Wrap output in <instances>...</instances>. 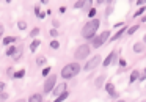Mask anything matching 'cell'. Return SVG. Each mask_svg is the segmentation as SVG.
I'll use <instances>...</instances> for the list:
<instances>
[{
	"instance_id": "obj_1",
	"label": "cell",
	"mask_w": 146,
	"mask_h": 102,
	"mask_svg": "<svg viewBox=\"0 0 146 102\" xmlns=\"http://www.w3.org/2000/svg\"><path fill=\"white\" fill-rule=\"evenodd\" d=\"M99 25H101V21L99 19H96V17L90 19L82 28V38H85L86 41H91V39L96 36V33H98Z\"/></svg>"
},
{
	"instance_id": "obj_2",
	"label": "cell",
	"mask_w": 146,
	"mask_h": 102,
	"mask_svg": "<svg viewBox=\"0 0 146 102\" xmlns=\"http://www.w3.org/2000/svg\"><path fill=\"white\" fill-rule=\"evenodd\" d=\"M79 72H80V64L74 61V63H68L66 66L61 69V77H63L64 80H69V79H72V77H76Z\"/></svg>"
},
{
	"instance_id": "obj_3",
	"label": "cell",
	"mask_w": 146,
	"mask_h": 102,
	"mask_svg": "<svg viewBox=\"0 0 146 102\" xmlns=\"http://www.w3.org/2000/svg\"><path fill=\"white\" fill-rule=\"evenodd\" d=\"M90 52H91V46L90 44H80L79 47L76 49V52H74V58H76L77 61L85 60V58L90 57Z\"/></svg>"
},
{
	"instance_id": "obj_4",
	"label": "cell",
	"mask_w": 146,
	"mask_h": 102,
	"mask_svg": "<svg viewBox=\"0 0 146 102\" xmlns=\"http://www.w3.org/2000/svg\"><path fill=\"white\" fill-rule=\"evenodd\" d=\"M108 38H110V32H108V30H104L99 36H94V38L91 39V46L94 49H99L101 46H104L105 42L108 41Z\"/></svg>"
},
{
	"instance_id": "obj_5",
	"label": "cell",
	"mask_w": 146,
	"mask_h": 102,
	"mask_svg": "<svg viewBox=\"0 0 146 102\" xmlns=\"http://www.w3.org/2000/svg\"><path fill=\"white\" fill-rule=\"evenodd\" d=\"M119 52H121L119 49H116V50L110 52V54H108L107 57L102 60V66H104V68H108L111 63H116V60L119 58Z\"/></svg>"
},
{
	"instance_id": "obj_6",
	"label": "cell",
	"mask_w": 146,
	"mask_h": 102,
	"mask_svg": "<svg viewBox=\"0 0 146 102\" xmlns=\"http://www.w3.org/2000/svg\"><path fill=\"white\" fill-rule=\"evenodd\" d=\"M101 63H102V57H101V55H94V57H91V58L88 60V63H86L85 66H83V69H85L86 72H88V71L96 69V68H98Z\"/></svg>"
},
{
	"instance_id": "obj_7",
	"label": "cell",
	"mask_w": 146,
	"mask_h": 102,
	"mask_svg": "<svg viewBox=\"0 0 146 102\" xmlns=\"http://www.w3.org/2000/svg\"><path fill=\"white\" fill-rule=\"evenodd\" d=\"M55 83H57V76H47V79H46L44 82V94H49V93L52 91V89L55 88Z\"/></svg>"
},
{
	"instance_id": "obj_8",
	"label": "cell",
	"mask_w": 146,
	"mask_h": 102,
	"mask_svg": "<svg viewBox=\"0 0 146 102\" xmlns=\"http://www.w3.org/2000/svg\"><path fill=\"white\" fill-rule=\"evenodd\" d=\"M104 88H105V91H107V94L110 96V97H113V99H118V97H119V94H118L116 89H115V83H113V82L104 83Z\"/></svg>"
},
{
	"instance_id": "obj_9",
	"label": "cell",
	"mask_w": 146,
	"mask_h": 102,
	"mask_svg": "<svg viewBox=\"0 0 146 102\" xmlns=\"http://www.w3.org/2000/svg\"><path fill=\"white\" fill-rule=\"evenodd\" d=\"M126 32H127V27H121V28H119V30H118V32L113 35V38H108V39H110L111 42H113V41H118V39H119V38H121V36H123Z\"/></svg>"
},
{
	"instance_id": "obj_10",
	"label": "cell",
	"mask_w": 146,
	"mask_h": 102,
	"mask_svg": "<svg viewBox=\"0 0 146 102\" xmlns=\"http://www.w3.org/2000/svg\"><path fill=\"white\" fill-rule=\"evenodd\" d=\"M105 77H107V76H104V74H101V76L96 77V80H94V86H96V88H102V86H104Z\"/></svg>"
},
{
	"instance_id": "obj_11",
	"label": "cell",
	"mask_w": 146,
	"mask_h": 102,
	"mask_svg": "<svg viewBox=\"0 0 146 102\" xmlns=\"http://www.w3.org/2000/svg\"><path fill=\"white\" fill-rule=\"evenodd\" d=\"M133 52L135 54H143L145 52V42H135L133 44Z\"/></svg>"
},
{
	"instance_id": "obj_12",
	"label": "cell",
	"mask_w": 146,
	"mask_h": 102,
	"mask_svg": "<svg viewBox=\"0 0 146 102\" xmlns=\"http://www.w3.org/2000/svg\"><path fill=\"white\" fill-rule=\"evenodd\" d=\"M138 77H140V71H138V69H133L132 72H130L129 83H133V82H137V80H138Z\"/></svg>"
},
{
	"instance_id": "obj_13",
	"label": "cell",
	"mask_w": 146,
	"mask_h": 102,
	"mask_svg": "<svg viewBox=\"0 0 146 102\" xmlns=\"http://www.w3.org/2000/svg\"><path fill=\"white\" fill-rule=\"evenodd\" d=\"M66 88H68V86H66V83H60L58 86H55V89H52V93H54V96H58L61 91H64Z\"/></svg>"
},
{
	"instance_id": "obj_14",
	"label": "cell",
	"mask_w": 146,
	"mask_h": 102,
	"mask_svg": "<svg viewBox=\"0 0 146 102\" xmlns=\"http://www.w3.org/2000/svg\"><path fill=\"white\" fill-rule=\"evenodd\" d=\"M68 97H69V93H68L66 89H64V91H61L60 94L57 96V101H55V102H63V101H66Z\"/></svg>"
},
{
	"instance_id": "obj_15",
	"label": "cell",
	"mask_w": 146,
	"mask_h": 102,
	"mask_svg": "<svg viewBox=\"0 0 146 102\" xmlns=\"http://www.w3.org/2000/svg\"><path fill=\"white\" fill-rule=\"evenodd\" d=\"M39 46H41V41L35 38V39L32 41V44H30V52H36V49H38Z\"/></svg>"
},
{
	"instance_id": "obj_16",
	"label": "cell",
	"mask_w": 146,
	"mask_h": 102,
	"mask_svg": "<svg viewBox=\"0 0 146 102\" xmlns=\"http://www.w3.org/2000/svg\"><path fill=\"white\" fill-rule=\"evenodd\" d=\"M30 102H41L42 101V94H39V93H35V94H32L29 97Z\"/></svg>"
},
{
	"instance_id": "obj_17",
	"label": "cell",
	"mask_w": 146,
	"mask_h": 102,
	"mask_svg": "<svg viewBox=\"0 0 146 102\" xmlns=\"http://www.w3.org/2000/svg\"><path fill=\"white\" fill-rule=\"evenodd\" d=\"M16 36H7V38H3V44L5 46H10V44H14V41H16Z\"/></svg>"
},
{
	"instance_id": "obj_18",
	"label": "cell",
	"mask_w": 146,
	"mask_h": 102,
	"mask_svg": "<svg viewBox=\"0 0 146 102\" xmlns=\"http://www.w3.org/2000/svg\"><path fill=\"white\" fill-rule=\"evenodd\" d=\"M46 61H47V58H46L44 55H39V57L36 58V64H38V66H44Z\"/></svg>"
},
{
	"instance_id": "obj_19",
	"label": "cell",
	"mask_w": 146,
	"mask_h": 102,
	"mask_svg": "<svg viewBox=\"0 0 146 102\" xmlns=\"http://www.w3.org/2000/svg\"><path fill=\"white\" fill-rule=\"evenodd\" d=\"M21 55H22V49H16V52L11 55V57H13V61H17L21 58Z\"/></svg>"
},
{
	"instance_id": "obj_20",
	"label": "cell",
	"mask_w": 146,
	"mask_h": 102,
	"mask_svg": "<svg viewBox=\"0 0 146 102\" xmlns=\"http://www.w3.org/2000/svg\"><path fill=\"white\" fill-rule=\"evenodd\" d=\"M145 11H146V7H145V5H141V7H140L138 10H137V13H133V17L143 16V13H145Z\"/></svg>"
},
{
	"instance_id": "obj_21",
	"label": "cell",
	"mask_w": 146,
	"mask_h": 102,
	"mask_svg": "<svg viewBox=\"0 0 146 102\" xmlns=\"http://www.w3.org/2000/svg\"><path fill=\"white\" fill-rule=\"evenodd\" d=\"M138 28H140V24H137V25H132V27H130V28H127V32H126V33H127V35L130 36V35H133V33H135V32H137V30H138Z\"/></svg>"
},
{
	"instance_id": "obj_22",
	"label": "cell",
	"mask_w": 146,
	"mask_h": 102,
	"mask_svg": "<svg viewBox=\"0 0 146 102\" xmlns=\"http://www.w3.org/2000/svg\"><path fill=\"white\" fill-rule=\"evenodd\" d=\"M25 76V69H19V71H16V72H14V79H22V77Z\"/></svg>"
},
{
	"instance_id": "obj_23",
	"label": "cell",
	"mask_w": 146,
	"mask_h": 102,
	"mask_svg": "<svg viewBox=\"0 0 146 102\" xmlns=\"http://www.w3.org/2000/svg\"><path fill=\"white\" fill-rule=\"evenodd\" d=\"M14 52H16V47L10 44V46H8V49H7V55H8V57H11V55H13Z\"/></svg>"
},
{
	"instance_id": "obj_24",
	"label": "cell",
	"mask_w": 146,
	"mask_h": 102,
	"mask_svg": "<svg viewBox=\"0 0 146 102\" xmlns=\"http://www.w3.org/2000/svg\"><path fill=\"white\" fill-rule=\"evenodd\" d=\"M39 32H41V30H39L38 27H36V28H33L32 32H30V38H36V36L39 35Z\"/></svg>"
},
{
	"instance_id": "obj_25",
	"label": "cell",
	"mask_w": 146,
	"mask_h": 102,
	"mask_svg": "<svg viewBox=\"0 0 146 102\" xmlns=\"http://www.w3.org/2000/svg\"><path fill=\"white\" fill-rule=\"evenodd\" d=\"M138 80H140V82H145V80H146V68L141 71V72H140V77H138Z\"/></svg>"
},
{
	"instance_id": "obj_26",
	"label": "cell",
	"mask_w": 146,
	"mask_h": 102,
	"mask_svg": "<svg viewBox=\"0 0 146 102\" xmlns=\"http://www.w3.org/2000/svg\"><path fill=\"white\" fill-rule=\"evenodd\" d=\"M96 13H98V11H96V8H90V10H88V17H91V19H93V17H94L96 16Z\"/></svg>"
},
{
	"instance_id": "obj_27",
	"label": "cell",
	"mask_w": 146,
	"mask_h": 102,
	"mask_svg": "<svg viewBox=\"0 0 146 102\" xmlns=\"http://www.w3.org/2000/svg\"><path fill=\"white\" fill-rule=\"evenodd\" d=\"M83 5H85V0H79V2H76V3H74V8H77V10H79V8H83Z\"/></svg>"
},
{
	"instance_id": "obj_28",
	"label": "cell",
	"mask_w": 146,
	"mask_h": 102,
	"mask_svg": "<svg viewBox=\"0 0 146 102\" xmlns=\"http://www.w3.org/2000/svg\"><path fill=\"white\" fill-rule=\"evenodd\" d=\"M17 28H19V30H25L27 28V24L24 22V21H19V22H17Z\"/></svg>"
},
{
	"instance_id": "obj_29",
	"label": "cell",
	"mask_w": 146,
	"mask_h": 102,
	"mask_svg": "<svg viewBox=\"0 0 146 102\" xmlns=\"http://www.w3.org/2000/svg\"><path fill=\"white\" fill-rule=\"evenodd\" d=\"M113 13V5H107V10H105V16H110Z\"/></svg>"
},
{
	"instance_id": "obj_30",
	"label": "cell",
	"mask_w": 146,
	"mask_h": 102,
	"mask_svg": "<svg viewBox=\"0 0 146 102\" xmlns=\"http://www.w3.org/2000/svg\"><path fill=\"white\" fill-rule=\"evenodd\" d=\"M118 64H119L121 68H126L127 66V61L124 60V58H118Z\"/></svg>"
},
{
	"instance_id": "obj_31",
	"label": "cell",
	"mask_w": 146,
	"mask_h": 102,
	"mask_svg": "<svg viewBox=\"0 0 146 102\" xmlns=\"http://www.w3.org/2000/svg\"><path fill=\"white\" fill-rule=\"evenodd\" d=\"M50 47L52 49H58L60 47V42H58L57 39H54V41H50Z\"/></svg>"
},
{
	"instance_id": "obj_32",
	"label": "cell",
	"mask_w": 146,
	"mask_h": 102,
	"mask_svg": "<svg viewBox=\"0 0 146 102\" xmlns=\"http://www.w3.org/2000/svg\"><path fill=\"white\" fill-rule=\"evenodd\" d=\"M49 74H50V66H47V68H44V69H42V76L47 77Z\"/></svg>"
},
{
	"instance_id": "obj_33",
	"label": "cell",
	"mask_w": 146,
	"mask_h": 102,
	"mask_svg": "<svg viewBox=\"0 0 146 102\" xmlns=\"http://www.w3.org/2000/svg\"><path fill=\"white\" fill-rule=\"evenodd\" d=\"M50 36H52V38H57V36H58V30L57 28H52L50 30Z\"/></svg>"
},
{
	"instance_id": "obj_34",
	"label": "cell",
	"mask_w": 146,
	"mask_h": 102,
	"mask_svg": "<svg viewBox=\"0 0 146 102\" xmlns=\"http://www.w3.org/2000/svg\"><path fill=\"white\" fill-rule=\"evenodd\" d=\"M7 99H8V94L2 91V93H0V101H7Z\"/></svg>"
},
{
	"instance_id": "obj_35",
	"label": "cell",
	"mask_w": 146,
	"mask_h": 102,
	"mask_svg": "<svg viewBox=\"0 0 146 102\" xmlns=\"http://www.w3.org/2000/svg\"><path fill=\"white\" fill-rule=\"evenodd\" d=\"M141 5H146V0H137V7H141Z\"/></svg>"
},
{
	"instance_id": "obj_36",
	"label": "cell",
	"mask_w": 146,
	"mask_h": 102,
	"mask_svg": "<svg viewBox=\"0 0 146 102\" xmlns=\"http://www.w3.org/2000/svg\"><path fill=\"white\" fill-rule=\"evenodd\" d=\"M36 16H38L39 19H44V17H46V13H42V11H39V13L36 14Z\"/></svg>"
},
{
	"instance_id": "obj_37",
	"label": "cell",
	"mask_w": 146,
	"mask_h": 102,
	"mask_svg": "<svg viewBox=\"0 0 146 102\" xmlns=\"http://www.w3.org/2000/svg\"><path fill=\"white\" fill-rule=\"evenodd\" d=\"M7 72H8V76H10V77H13V76H14V71L11 69V68H8V71H7Z\"/></svg>"
},
{
	"instance_id": "obj_38",
	"label": "cell",
	"mask_w": 146,
	"mask_h": 102,
	"mask_svg": "<svg viewBox=\"0 0 146 102\" xmlns=\"http://www.w3.org/2000/svg\"><path fill=\"white\" fill-rule=\"evenodd\" d=\"M39 11H41V8H39V3H38V5H35V14H38Z\"/></svg>"
},
{
	"instance_id": "obj_39",
	"label": "cell",
	"mask_w": 146,
	"mask_h": 102,
	"mask_svg": "<svg viewBox=\"0 0 146 102\" xmlns=\"http://www.w3.org/2000/svg\"><path fill=\"white\" fill-rule=\"evenodd\" d=\"M5 86H7V85H5V82H0V93L5 89Z\"/></svg>"
},
{
	"instance_id": "obj_40",
	"label": "cell",
	"mask_w": 146,
	"mask_h": 102,
	"mask_svg": "<svg viewBox=\"0 0 146 102\" xmlns=\"http://www.w3.org/2000/svg\"><path fill=\"white\" fill-rule=\"evenodd\" d=\"M3 32H5V27L0 24V38H2V35H3Z\"/></svg>"
},
{
	"instance_id": "obj_41",
	"label": "cell",
	"mask_w": 146,
	"mask_h": 102,
	"mask_svg": "<svg viewBox=\"0 0 146 102\" xmlns=\"http://www.w3.org/2000/svg\"><path fill=\"white\" fill-rule=\"evenodd\" d=\"M121 25H124V22H118V24H115V25H113V27H115V28H119V27H121Z\"/></svg>"
},
{
	"instance_id": "obj_42",
	"label": "cell",
	"mask_w": 146,
	"mask_h": 102,
	"mask_svg": "<svg viewBox=\"0 0 146 102\" xmlns=\"http://www.w3.org/2000/svg\"><path fill=\"white\" fill-rule=\"evenodd\" d=\"M60 13H61V14L66 13V7H60Z\"/></svg>"
},
{
	"instance_id": "obj_43",
	"label": "cell",
	"mask_w": 146,
	"mask_h": 102,
	"mask_svg": "<svg viewBox=\"0 0 146 102\" xmlns=\"http://www.w3.org/2000/svg\"><path fill=\"white\" fill-rule=\"evenodd\" d=\"M104 3H107V5H113V0H104Z\"/></svg>"
},
{
	"instance_id": "obj_44",
	"label": "cell",
	"mask_w": 146,
	"mask_h": 102,
	"mask_svg": "<svg viewBox=\"0 0 146 102\" xmlns=\"http://www.w3.org/2000/svg\"><path fill=\"white\" fill-rule=\"evenodd\" d=\"M41 3H49V0H41Z\"/></svg>"
},
{
	"instance_id": "obj_45",
	"label": "cell",
	"mask_w": 146,
	"mask_h": 102,
	"mask_svg": "<svg viewBox=\"0 0 146 102\" xmlns=\"http://www.w3.org/2000/svg\"><path fill=\"white\" fill-rule=\"evenodd\" d=\"M96 2H98V3H104V0H96Z\"/></svg>"
},
{
	"instance_id": "obj_46",
	"label": "cell",
	"mask_w": 146,
	"mask_h": 102,
	"mask_svg": "<svg viewBox=\"0 0 146 102\" xmlns=\"http://www.w3.org/2000/svg\"><path fill=\"white\" fill-rule=\"evenodd\" d=\"M143 42H145V44H146V35L143 36Z\"/></svg>"
}]
</instances>
